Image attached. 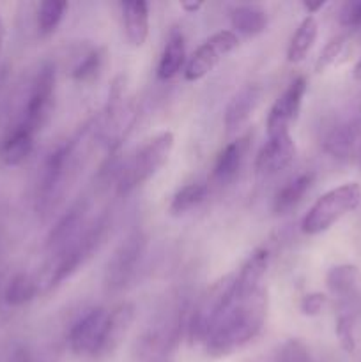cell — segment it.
Instances as JSON below:
<instances>
[{
  "label": "cell",
  "mask_w": 361,
  "mask_h": 362,
  "mask_svg": "<svg viewBox=\"0 0 361 362\" xmlns=\"http://www.w3.org/2000/svg\"><path fill=\"white\" fill-rule=\"evenodd\" d=\"M268 306V290L262 286L244 299H232L205 339V354L211 359H223L244 349L264 329Z\"/></svg>",
  "instance_id": "6da1fadb"
},
{
  "label": "cell",
  "mask_w": 361,
  "mask_h": 362,
  "mask_svg": "<svg viewBox=\"0 0 361 362\" xmlns=\"http://www.w3.org/2000/svg\"><path fill=\"white\" fill-rule=\"evenodd\" d=\"M361 204V186L357 182H347L329 189L315 200L310 211L301 221V230L306 235H319L331 228L343 216L353 212Z\"/></svg>",
  "instance_id": "7a4b0ae2"
},
{
  "label": "cell",
  "mask_w": 361,
  "mask_h": 362,
  "mask_svg": "<svg viewBox=\"0 0 361 362\" xmlns=\"http://www.w3.org/2000/svg\"><path fill=\"white\" fill-rule=\"evenodd\" d=\"M173 144H176V136L170 131H163L145 141L124 168L119 180V193L127 194L151 180L166 165L173 151Z\"/></svg>",
  "instance_id": "3957f363"
},
{
  "label": "cell",
  "mask_w": 361,
  "mask_h": 362,
  "mask_svg": "<svg viewBox=\"0 0 361 362\" xmlns=\"http://www.w3.org/2000/svg\"><path fill=\"white\" fill-rule=\"evenodd\" d=\"M234 278L236 274H227L216 279L197 300L195 308L191 310L190 320H188V338H190L191 345H204L218 318L232 303Z\"/></svg>",
  "instance_id": "277c9868"
},
{
  "label": "cell",
  "mask_w": 361,
  "mask_h": 362,
  "mask_svg": "<svg viewBox=\"0 0 361 362\" xmlns=\"http://www.w3.org/2000/svg\"><path fill=\"white\" fill-rule=\"evenodd\" d=\"M183 317L184 311L176 310L145 332L137 345V362H173L183 334Z\"/></svg>",
  "instance_id": "5b68a950"
},
{
  "label": "cell",
  "mask_w": 361,
  "mask_h": 362,
  "mask_svg": "<svg viewBox=\"0 0 361 362\" xmlns=\"http://www.w3.org/2000/svg\"><path fill=\"white\" fill-rule=\"evenodd\" d=\"M147 239L142 232H134L120 244L106 264L105 286L108 292H119L130 285L144 258Z\"/></svg>",
  "instance_id": "8992f818"
},
{
  "label": "cell",
  "mask_w": 361,
  "mask_h": 362,
  "mask_svg": "<svg viewBox=\"0 0 361 362\" xmlns=\"http://www.w3.org/2000/svg\"><path fill=\"white\" fill-rule=\"evenodd\" d=\"M55 81L57 73L53 64H45L32 81L30 94H28L27 106H25L23 122H21V126L27 127L30 133L35 134L38 131H41L52 117Z\"/></svg>",
  "instance_id": "52a82bcc"
},
{
  "label": "cell",
  "mask_w": 361,
  "mask_h": 362,
  "mask_svg": "<svg viewBox=\"0 0 361 362\" xmlns=\"http://www.w3.org/2000/svg\"><path fill=\"white\" fill-rule=\"evenodd\" d=\"M73 141H66L50 152L46 158L38 184V211H50L52 205H55V200H59L73 159Z\"/></svg>",
  "instance_id": "ba28073f"
},
{
  "label": "cell",
  "mask_w": 361,
  "mask_h": 362,
  "mask_svg": "<svg viewBox=\"0 0 361 362\" xmlns=\"http://www.w3.org/2000/svg\"><path fill=\"white\" fill-rule=\"evenodd\" d=\"M239 46V37L234 30H219L216 34H212L211 37L205 39L195 53L191 55L190 62L186 64V69H184V78L188 81H198L202 78L207 76L216 66H218L219 60L225 55H229L230 52Z\"/></svg>",
  "instance_id": "9c48e42d"
},
{
  "label": "cell",
  "mask_w": 361,
  "mask_h": 362,
  "mask_svg": "<svg viewBox=\"0 0 361 362\" xmlns=\"http://www.w3.org/2000/svg\"><path fill=\"white\" fill-rule=\"evenodd\" d=\"M306 90V78L299 76L296 78V80L290 81L289 87L283 90V94L276 99L275 105L269 110L268 122H265L268 136L283 133V131H290V124H292L294 120L297 119V115H299V110L301 105H303Z\"/></svg>",
  "instance_id": "30bf717a"
},
{
  "label": "cell",
  "mask_w": 361,
  "mask_h": 362,
  "mask_svg": "<svg viewBox=\"0 0 361 362\" xmlns=\"http://www.w3.org/2000/svg\"><path fill=\"white\" fill-rule=\"evenodd\" d=\"M134 320V306L131 303H120L119 306L113 308L112 311H108L106 315L105 325H103L101 338H99L98 346L94 350V361H103L108 359L110 356L119 350V346L122 345L124 338L130 332L131 324Z\"/></svg>",
  "instance_id": "8fae6325"
},
{
  "label": "cell",
  "mask_w": 361,
  "mask_h": 362,
  "mask_svg": "<svg viewBox=\"0 0 361 362\" xmlns=\"http://www.w3.org/2000/svg\"><path fill=\"white\" fill-rule=\"evenodd\" d=\"M296 158V144H294L290 131L268 136V141L262 145L255 159V170L260 175H275L285 170Z\"/></svg>",
  "instance_id": "7c38bea8"
},
{
  "label": "cell",
  "mask_w": 361,
  "mask_h": 362,
  "mask_svg": "<svg viewBox=\"0 0 361 362\" xmlns=\"http://www.w3.org/2000/svg\"><path fill=\"white\" fill-rule=\"evenodd\" d=\"M108 311L105 308H94L87 311L76 324L71 327L69 332V349L74 356L78 357H91L94 356V350L98 346L99 338H101L103 325H105Z\"/></svg>",
  "instance_id": "4fadbf2b"
},
{
  "label": "cell",
  "mask_w": 361,
  "mask_h": 362,
  "mask_svg": "<svg viewBox=\"0 0 361 362\" xmlns=\"http://www.w3.org/2000/svg\"><path fill=\"white\" fill-rule=\"evenodd\" d=\"M250 134H244V136L230 141L229 145L222 148V152L216 158L214 166H212V182L218 184V186H227L232 180H236L244 163V158H246L248 148H250Z\"/></svg>",
  "instance_id": "5bb4252c"
},
{
  "label": "cell",
  "mask_w": 361,
  "mask_h": 362,
  "mask_svg": "<svg viewBox=\"0 0 361 362\" xmlns=\"http://www.w3.org/2000/svg\"><path fill=\"white\" fill-rule=\"evenodd\" d=\"M269 267V251L264 247L255 250L241 265L234 278V299H244L260 288V281Z\"/></svg>",
  "instance_id": "9a60e30c"
},
{
  "label": "cell",
  "mask_w": 361,
  "mask_h": 362,
  "mask_svg": "<svg viewBox=\"0 0 361 362\" xmlns=\"http://www.w3.org/2000/svg\"><path fill=\"white\" fill-rule=\"evenodd\" d=\"M262 88L258 85H246L241 88L232 99H230L229 106L225 110V117H223V124H225L227 134H232L239 131L244 124L250 120L253 115L255 108H257L258 101H260Z\"/></svg>",
  "instance_id": "2e32d148"
},
{
  "label": "cell",
  "mask_w": 361,
  "mask_h": 362,
  "mask_svg": "<svg viewBox=\"0 0 361 362\" xmlns=\"http://www.w3.org/2000/svg\"><path fill=\"white\" fill-rule=\"evenodd\" d=\"M124 34L133 48H140L149 37V4L144 0H130L120 4Z\"/></svg>",
  "instance_id": "e0dca14e"
},
{
  "label": "cell",
  "mask_w": 361,
  "mask_h": 362,
  "mask_svg": "<svg viewBox=\"0 0 361 362\" xmlns=\"http://www.w3.org/2000/svg\"><path fill=\"white\" fill-rule=\"evenodd\" d=\"M184 60H186V42L184 35L179 28H172L166 39V45L163 48L161 59L158 64V78L159 80H172L183 69Z\"/></svg>",
  "instance_id": "ac0fdd59"
},
{
  "label": "cell",
  "mask_w": 361,
  "mask_h": 362,
  "mask_svg": "<svg viewBox=\"0 0 361 362\" xmlns=\"http://www.w3.org/2000/svg\"><path fill=\"white\" fill-rule=\"evenodd\" d=\"M315 175L314 173L306 172L297 175L296 179L289 180L278 193L275 194V200H273V211L276 216L289 214L292 209H296L301 204V200L304 198V194L310 191L311 184H314Z\"/></svg>",
  "instance_id": "d6986e66"
},
{
  "label": "cell",
  "mask_w": 361,
  "mask_h": 362,
  "mask_svg": "<svg viewBox=\"0 0 361 362\" xmlns=\"http://www.w3.org/2000/svg\"><path fill=\"white\" fill-rule=\"evenodd\" d=\"M230 23L237 34L244 37H255L268 27V13L260 6L244 4V6L234 7L230 13Z\"/></svg>",
  "instance_id": "ffe728a7"
},
{
  "label": "cell",
  "mask_w": 361,
  "mask_h": 362,
  "mask_svg": "<svg viewBox=\"0 0 361 362\" xmlns=\"http://www.w3.org/2000/svg\"><path fill=\"white\" fill-rule=\"evenodd\" d=\"M34 148V133L20 126L0 145V161L7 166H18L30 156Z\"/></svg>",
  "instance_id": "44dd1931"
},
{
  "label": "cell",
  "mask_w": 361,
  "mask_h": 362,
  "mask_svg": "<svg viewBox=\"0 0 361 362\" xmlns=\"http://www.w3.org/2000/svg\"><path fill=\"white\" fill-rule=\"evenodd\" d=\"M319 35V23L315 16H304L287 48V60L290 64H299L306 59L310 49L314 48Z\"/></svg>",
  "instance_id": "7402d4cb"
},
{
  "label": "cell",
  "mask_w": 361,
  "mask_h": 362,
  "mask_svg": "<svg viewBox=\"0 0 361 362\" xmlns=\"http://www.w3.org/2000/svg\"><path fill=\"white\" fill-rule=\"evenodd\" d=\"M357 127L356 122L336 124L324 140L326 152L336 159L350 158L357 141Z\"/></svg>",
  "instance_id": "603a6c76"
},
{
  "label": "cell",
  "mask_w": 361,
  "mask_h": 362,
  "mask_svg": "<svg viewBox=\"0 0 361 362\" xmlns=\"http://www.w3.org/2000/svg\"><path fill=\"white\" fill-rule=\"evenodd\" d=\"M357 281H360V271L356 265L350 264L335 265L329 269L328 276H326V285H328L329 292L340 299H350L356 293Z\"/></svg>",
  "instance_id": "cb8c5ba5"
},
{
  "label": "cell",
  "mask_w": 361,
  "mask_h": 362,
  "mask_svg": "<svg viewBox=\"0 0 361 362\" xmlns=\"http://www.w3.org/2000/svg\"><path fill=\"white\" fill-rule=\"evenodd\" d=\"M84 214H85V209L84 205H74L71 207V211L53 226V230L50 232L48 235V243L46 246L55 250V247H62L66 250L67 246V240L73 239L76 235L78 228H80L81 221H84Z\"/></svg>",
  "instance_id": "d4e9b609"
},
{
  "label": "cell",
  "mask_w": 361,
  "mask_h": 362,
  "mask_svg": "<svg viewBox=\"0 0 361 362\" xmlns=\"http://www.w3.org/2000/svg\"><path fill=\"white\" fill-rule=\"evenodd\" d=\"M207 198V186L200 182L188 184V186L180 187L176 194H173L172 202H170V214L172 216H183L190 212L191 209L198 207L202 202Z\"/></svg>",
  "instance_id": "484cf974"
},
{
  "label": "cell",
  "mask_w": 361,
  "mask_h": 362,
  "mask_svg": "<svg viewBox=\"0 0 361 362\" xmlns=\"http://www.w3.org/2000/svg\"><path fill=\"white\" fill-rule=\"evenodd\" d=\"M67 2L62 0H45L38 7V30L42 37H48L59 28L67 11Z\"/></svg>",
  "instance_id": "4316f807"
},
{
  "label": "cell",
  "mask_w": 361,
  "mask_h": 362,
  "mask_svg": "<svg viewBox=\"0 0 361 362\" xmlns=\"http://www.w3.org/2000/svg\"><path fill=\"white\" fill-rule=\"evenodd\" d=\"M38 293V283L28 274H16L4 292V300L9 306H23L30 303Z\"/></svg>",
  "instance_id": "83f0119b"
},
{
  "label": "cell",
  "mask_w": 361,
  "mask_h": 362,
  "mask_svg": "<svg viewBox=\"0 0 361 362\" xmlns=\"http://www.w3.org/2000/svg\"><path fill=\"white\" fill-rule=\"evenodd\" d=\"M105 57L106 55L103 48L91 49V52L74 66L73 73H71L73 80L78 81V83H92V81L101 74L103 66H105Z\"/></svg>",
  "instance_id": "f1b7e54d"
},
{
  "label": "cell",
  "mask_w": 361,
  "mask_h": 362,
  "mask_svg": "<svg viewBox=\"0 0 361 362\" xmlns=\"http://www.w3.org/2000/svg\"><path fill=\"white\" fill-rule=\"evenodd\" d=\"M343 48H345V37H343V35L333 37L331 41L322 48V52L319 53L317 62H315V71H317V73H324L326 69H329V67L338 60V57L342 55Z\"/></svg>",
  "instance_id": "f546056e"
},
{
  "label": "cell",
  "mask_w": 361,
  "mask_h": 362,
  "mask_svg": "<svg viewBox=\"0 0 361 362\" xmlns=\"http://www.w3.org/2000/svg\"><path fill=\"white\" fill-rule=\"evenodd\" d=\"M276 362H315L310 356V350L299 339H289L285 345L280 349Z\"/></svg>",
  "instance_id": "4dcf8cb0"
},
{
  "label": "cell",
  "mask_w": 361,
  "mask_h": 362,
  "mask_svg": "<svg viewBox=\"0 0 361 362\" xmlns=\"http://www.w3.org/2000/svg\"><path fill=\"white\" fill-rule=\"evenodd\" d=\"M336 338H338L340 346L345 352L353 354L356 349V336H354V318L353 315L342 313L336 318Z\"/></svg>",
  "instance_id": "1f68e13d"
},
{
  "label": "cell",
  "mask_w": 361,
  "mask_h": 362,
  "mask_svg": "<svg viewBox=\"0 0 361 362\" xmlns=\"http://www.w3.org/2000/svg\"><path fill=\"white\" fill-rule=\"evenodd\" d=\"M124 98V76H117L110 85L108 92V105H106V117L108 122H113L120 112V105H122Z\"/></svg>",
  "instance_id": "d6a6232c"
},
{
  "label": "cell",
  "mask_w": 361,
  "mask_h": 362,
  "mask_svg": "<svg viewBox=\"0 0 361 362\" xmlns=\"http://www.w3.org/2000/svg\"><path fill=\"white\" fill-rule=\"evenodd\" d=\"M326 304H328V297L324 293L311 292L299 300V311L304 317H317L324 311Z\"/></svg>",
  "instance_id": "836d02e7"
},
{
  "label": "cell",
  "mask_w": 361,
  "mask_h": 362,
  "mask_svg": "<svg viewBox=\"0 0 361 362\" xmlns=\"http://www.w3.org/2000/svg\"><path fill=\"white\" fill-rule=\"evenodd\" d=\"M340 25L345 28H357L361 25V0H349L338 14Z\"/></svg>",
  "instance_id": "e575fe53"
},
{
  "label": "cell",
  "mask_w": 361,
  "mask_h": 362,
  "mask_svg": "<svg viewBox=\"0 0 361 362\" xmlns=\"http://www.w3.org/2000/svg\"><path fill=\"white\" fill-rule=\"evenodd\" d=\"M324 6H326V0H304L303 2V9L306 11L308 16H314V14L319 13Z\"/></svg>",
  "instance_id": "d590c367"
},
{
  "label": "cell",
  "mask_w": 361,
  "mask_h": 362,
  "mask_svg": "<svg viewBox=\"0 0 361 362\" xmlns=\"http://www.w3.org/2000/svg\"><path fill=\"white\" fill-rule=\"evenodd\" d=\"M202 7H204V2H200V0H183V2H180V9L188 14L198 13Z\"/></svg>",
  "instance_id": "8d00e7d4"
},
{
  "label": "cell",
  "mask_w": 361,
  "mask_h": 362,
  "mask_svg": "<svg viewBox=\"0 0 361 362\" xmlns=\"http://www.w3.org/2000/svg\"><path fill=\"white\" fill-rule=\"evenodd\" d=\"M353 76H354V80L361 81V59H360V60H357V64H356V66H354V71H353Z\"/></svg>",
  "instance_id": "74e56055"
},
{
  "label": "cell",
  "mask_w": 361,
  "mask_h": 362,
  "mask_svg": "<svg viewBox=\"0 0 361 362\" xmlns=\"http://www.w3.org/2000/svg\"><path fill=\"white\" fill-rule=\"evenodd\" d=\"M2 45H4V23H2V18H0V52H2Z\"/></svg>",
  "instance_id": "f35d334b"
},
{
  "label": "cell",
  "mask_w": 361,
  "mask_h": 362,
  "mask_svg": "<svg viewBox=\"0 0 361 362\" xmlns=\"http://www.w3.org/2000/svg\"><path fill=\"white\" fill-rule=\"evenodd\" d=\"M16 362H32V361L28 359L27 356H20V357H18V359H16Z\"/></svg>",
  "instance_id": "ab89813d"
},
{
  "label": "cell",
  "mask_w": 361,
  "mask_h": 362,
  "mask_svg": "<svg viewBox=\"0 0 361 362\" xmlns=\"http://www.w3.org/2000/svg\"><path fill=\"white\" fill-rule=\"evenodd\" d=\"M253 362H260V361H253Z\"/></svg>",
  "instance_id": "60d3db41"
}]
</instances>
